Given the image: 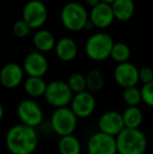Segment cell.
<instances>
[{
	"label": "cell",
	"instance_id": "obj_9",
	"mask_svg": "<svg viewBox=\"0 0 153 154\" xmlns=\"http://www.w3.org/2000/svg\"><path fill=\"white\" fill-rule=\"evenodd\" d=\"M88 154H118L116 137L103 132H96L89 136L86 144Z\"/></svg>",
	"mask_w": 153,
	"mask_h": 154
},
{
	"label": "cell",
	"instance_id": "obj_15",
	"mask_svg": "<svg viewBox=\"0 0 153 154\" xmlns=\"http://www.w3.org/2000/svg\"><path fill=\"white\" fill-rule=\"evenodd\" d=\"M89 20L96 29H105L109 27L115 20L112 6L101 2L99 5L90 10Z\"/></svg>",
	"mask_w": 153,
	"mask_h": 154
},
{
	"label": "cell",
	"instance_id": "obj_10",
	"mask_svg": "<svg viewBox=\"0 0 153 154\" xmlns=\"http://www.w3.org/2000/svg\"><path fill=\"white\" fill-rule=\"evenodd\" d=\"M113 79L123 89L134 87L139 82V68L131 62L118 64L113 70Z\"/></svg>",
	"mask_w": 153,
	"mask_h": 154
},
{
	"label": "cell",
	"instance_id": "obj_3",
	"mask_svg": "<svg viewBox=\"0 0 153 154\" xmlns=\"http://www.w3.org/2000/svg\"><path fill=\"white\" fill-rule=\"evenodd\" d=\"M115 45L112 37L107 32H96L87 39L85 43V54L94 62H102L110 58Z\"/></svg>",
	"mask_w": 153,
	"mask_h": 154
},
{
	"label": "cell",
	"instance_id": "obj_29",
	"mask_svg": "<svg viewBox=\"0 0 153 154\" xmlns=\"http://www.w3.org/2000/svg\"><path fill=\"white\" fill-rule=\"evenodd\" d=\"M85 3H86V5H88L90 8H93L101 3V0H85Z\"/></svg>",
	"mask_w": 153,
	"mask_h": 154
},
{
	"label": "cell",
	"instance_id": "obj_19",
	"mask_svg": "<svg viewBox=\"0 0 153 154\" xmlns=\"http://www.w3.org/2000/svg\"><path fill=\"white\" fill-rule=\"evenodd\" d=\"M111 6L115 19L118 21H128L134 15L135 4L133 0H116Z\"/></svg>",
	"mask_w": 153,
	"mask_h": 154
},
{
	"label": "cell",
	"instance_id": "obj_11",
	"mask_svg": "<svg viewBox=\"0 0 153 154\" xmlns=\"http://www.w3.org/2000/svg\"><path fill=\"white\" fill-rule=\"evenodd\" d=\"M69 107L79 119H87L96 110V100L93 93L86 90L74 95Z\"/></svg>",
	"mask_w": 153,
	"mask_h": 154
},
{
	"label": "cell",
	"instance_id": "obj_13",
	"mask_svg": "<svg viewBox=\"0 0 153 154\" xmlns=\"http://www.w3.org/2000/svg\"><path fill=\"white\" fill-rule=\"evenodd\" d=\"M22 67L27 77L43 78L48 70V61L42 53L33 51L25 56Z\"/></svg>",
	"mask_w": 153,
	"mask_h": 154
},
{
	"label": "cell",
	"instance_id": "obj_7",
	"mask_svg": "<svg viewBox=\"0 0 153 154\" xmlns=\"http://www.w3.org/2000/svg\"><path fill=\"white\" fill-rule=\"evenodd\" d=\"M16 113L21 124L33 128H37L44 120V112L42 107L35 99H23L18 103Z\"/></svg>",
	"mask_w": 153,
	"mask_h": 154
},
{
	"label": "cell",
	"instance_id": "obj_21",
	"mask_svg": "<svg viewBox=\"0 0 153 154\" xmlns=\"http://www.w3.org/2000/svg\"><path fill=\"white\" fill-rule=\"evenodd\" d=\"M58 151L60 154H81L82 144L74 134L62 136L58 142Z\"/></svg>",
	"mask_w": 153,
	"mask_h": 154
},
{
	"label": "cell",
	"instance_id": "obj_4",
	"mask_svg": "<svg viewBox=\"0 0 153 154\" xmlns=\"http://www.w3.org/2000/svg\"><path fill=\"white\" fill-rule=\"evenodd\" d=\"M60 19L66 29L70 32H79L85 29L89 21V13L83 4L79 2H68L62 8Z\"/></svg>",
	"mask_w": 153,
	"mask_h": 154
},
{
	"label": "cell",
	"instance_id": "obj_27",
	"mask_svg": "<svg viewBox=\"0 0 153 154\" xmlns=\"http://www.w3.org/2000/svg\"><path fill=\"white\" fill-rule=\"evenodd\" d=\"M141 92L143 103L147 105L148 107L153 108V82L142 86Z\"/></svg>",
	"mask_w": 153,
	"mask_h": 154
},
{
	"label": "cell",
	"instance_id": "obj_5",
	"mask_svg": "<svg viewBox=\"0 0 153 154\" xmlns=\"http://www.w3.org/2000/svg\"><path fill=\"white\" fill-rule=\"evenodd\" d=\"M79 118L74 113L70 107L57 108L50 116V128L57 135H72L78 127Z\"/></svg>",
	"mask_w": 153,
	"mask_h": 154
},
{
	"label": "cell",
	"instance_id": "obj_16",
	"mask_svg": "<svg viewBox=\"0 0 153 154\" xmlns=\"http://www.w3.org/2000/svg\"><path fill=\"white\" fill-rule=\"evenodd\" d=\"M79 48L74 39L69 37H64L57 41L55 47V54L58 59L63 62H72L77 58Z\"/></svg>",
	"mask_w": 153,
	"mask_h": 154
},
{
	"label": "cell",
	"instance_id": "obj_25",
	"mask_svg": "<svg viewBox=\"0 0 153 154\" xmlns=\"http://www.w3.org/2000/svg\"><path fill=\"white\" fill-rule=\"evenodd\" d=\"M67 83L69 85L70 89L75 94L80 92H83L87 90V83H86V75H82L80 72H75L68 78Z\"/></svg>",
	"mask_w": 153,
	"mask_h": 154
},
{
	"label": "cell",
	"instance_id": "obj_26",
	"mask_svg": "<svg viewBox=\"0 0 153 154\" xmlns=\"http://www.w3.org/2000/svg\"><path fill=\"white\" fill-rule=\"evenodd\" d=\"M31 29H32L29 27V25L23 19L17 20L14 23V25H13V32L18 38H25V37H27L29 35V32H31Z\"/></svg>",
	"mask_w": 153,
	"mask_h": 154
},
{
	"label": "cell",
	"instance_id": "obj_30",
	"mask_svg": "<svg viewBox=\"0 0 153 154\" xmlns=\"http://www.w3.org/2000/svg\"><path fill=\"white\" fill-rule=\"evenodd\" d=\"M93 24L91 23V21H88L87 22V24H86V26H85V29H84V31H90V29H93Z\"/></svg>",
	"mask_w": 153,
	"mask_h": 154
},
{
	"label": "cell",
	"instance_id": "obj_8",
	"mask_svg": "<svg viewBox=\"0 0 153 154\" xmlns=\"http://www.w3.org/2000/svg\"><path fill=\"white\" fill-rule=\"evenodd\" d=\"M47 8L40 0H29L22 10V19L32 29H41L47 20Z\"/></svg>",
	"mask_w": 153,
	"mask_h": 154
},
{
	"label": "cell",
	"instance_id": "obj_32",
	"mask_svg": "<svg viewBox=\"0 0 153 154\" xmlns=\"http://www.w3.org/2000/svg\"><path fill=\"white\" fill-rule=\"evenodd\" d=\"M116 1V0H101V2H103V3H106V4H110V5H112L113 3Z\"/></svg>",
	"mask_w": 153,
	"mask_h": 154
},
{
	"label": "cell",
	"instance_id": "obj_12",
	"mask_svg": "<svg viewBox=\"0 0 153 154\" xmlns=\"http://www.w3.org/2000/svg\"><path fill=\"white\" fill-rule=\"evenodd\" d=\"M98 128L100 132L116 137L125 129L122 113L115 110L103 112L98 120Z\"/></svg>",
	"mask_w": 153,
	"mask_h": 154
},
{
	"label": "cell",
	"instance_id": "obj_20",
	"mask_svg": "<svg viewBox=\"0 0 153 154\" xmlns=\"http://www.w3.org/2000/svg\"><path fill=\"white\" fill-rule=\"evenodd\" d=\"M125 128L128 129H139L144 122V114L139 106L126 107L122 112Z\"/></svg>",
	"mask_w": 153,
	"mask_h": 154
},
{
	"label": "cell",
	"instance_id": "obj_24",
	"mask_svg": "<svg viewBox=\"0 0 153 154\" xmlns=\"http://www.w3.org/2000/svg\"><path fill=\"white\" fill-rule=\"evenodd\" d=\"M122 97L124 103L127 105V107H135L143 102L141 89H139L136 86L126 88V89L123 90Z\"/></svg>",
	"mask_w": 153,
	"mask_h": 154
},
{
	"label": "cell",
	"instance_id": "obj_14",
	"mask_svg": "<svg viewBox=\"0 0 153 154\" xmlns=\"http://www.w3.org/2000/svg\"><path fill=\"white\" fill-rule=\"evenodd\" d=\"M24 69L21 65L11 62L0 70V83L6 89H15L24 83Z\"/></svg>",
	"mask_w": 153,
	"mask_h": 154
},
{
	"label": "cell",
	"instance_id": "obj_28",
	"mask_svg": "<svg viewBox=\"0 0 153 154\" xmlns=\"http://www.w3.org/2000/svg\"><path fill=\"white\" fill-rule=\"evenodd\" d=\"M139 82L143 85L153 82V69L149 66H143L139 68Z\"/></svg>",
	"mask_w": 153,
	"mask_h": 154
},
{
	"label": "cell",
	"instance_id": "obj_31",
	"mask_svg": "<svg viewBox=\"0 0 153 154\" xmlns=\"http://www.w3.org/2000/svg\"><path fill=\"white\" fill-rule=\"evenodd\" d=\"M3 114H4V107L1 103H0V120L3 119Z\"/></svg>",
	"mask_w": 153,
	"mask_h": 154
},
{
	"label": "cell",
	"instance_id": "obj_17",
	"mask_svg": "<svg viewBox=\"0 0 153 154\" xmlns=\"http://www.w3.org/2000/svg\"><path fill=\"white\" fill-rule=\"evenodd\" d=\"M33 43L36 47V51L40 53H48L50 51H55L57 41L55 39V36L49 32L48 29H38L35 32L33 38Z\"/></svg>",
	"mask_w": 153,
	"mask_h": 154
},
{
	"label": "cell",
	"instance_id": "obj_23",
	"mask_svg": "<svg viewBox=\"0 0 153 154\" xmlns=\"http://www.w3.org/2000/svg\"><path fill=\"white\" fill-rule=\"evenodd\" d=\"M131 56V51L130 47L123 42H118L115 43L111 51L110 58L115 61L116 64H122V63L129 62Z\"/></svg>",
	"mask_w": 153,
	"mask_h": 154
},
{
	"label": "cell",
	"instance_id": "obj_18",
	"mask_svg": "<svg viewBox=\"0 0 153 154\" xmlns=\"http://www.w3.org/2000/svg\"><path fill=\"white\" fill-rule=\"evenodd\" d=\"M47 88V83L43 78L27 77L23 83V89L31 99L44 97Z\"/></svg>",
	"mask_w": 153,
	"mask_h": 154
},
{
	"label": "cell",
	"instance_id": "obj_6",
	"mask_svg": "<svg viewBox=\"0 0 153 154\" xmlns=\"http://www.w3.org/2000/svg\"><path fill=\"white\" fill-rule=\"evenodd\" d=\"M75 93L70 89L67 82L62 80H55L47 84L44 99L48 105L57 108L68 107L70 105Z\"/></svg>",
	"mask_w": 153,
	"mask_h": 154
},
{
	"label": "cell",
	"instance_id": "obj_1",
	"mask_svg": "<svg viewBox=\"0 0 153 154\" xmlns=\"http://www.w3.org/2000/svg\"><path fill=\"white\" fill-rule=\"evenodd\" d=\"M39 136L36 128L16 124L8 130L5 147L11 154H33L38 148Z\"/></svg>",
	"mask_w": 153,
	"mask_h": 154
},
{
	"label": "cell",
	"instance_id": "obj_2",
	"mask_svg": "<svg viewBox=\"0 0 153 154\" xmlns=\"http://www.w3.org/2000/svg\"><path fill=\"white\" fill-rule=\"evenodd\" d=\"M118 154H145L148 138L141 129L125 128L116 136Z\"/></svg>",
	"mask_w": 153,
	"mask_h": 154
},
{
	"label": "cell",
	"instance_id": "obj_22",
	"mask_svg": "<svg viewBox=\"0 0 153 154\" xmlns=\"http://www.w3.org/2000/svg\"><path fill=\"white\" fill-rule=\"evenodd\" d=\"M86 83H87L88 91L91 93L101 91L105 85L104 75L99 69H91L86 75Z\"/></svg>",
	"mask_w": 153,
	"mask_h": 154
}]
</instances>
